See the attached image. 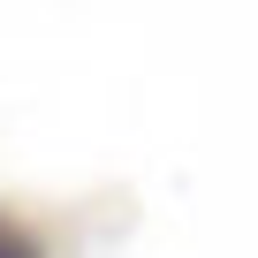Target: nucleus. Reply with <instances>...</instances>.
<instances>
[{"instance_id":"f257e3e1","label":"nucleus","mask_w":258,"mask_h":258,"mask_svg":"<svg viewBox=\"0 0 258 258\" xmlns=\"http://www.w3.org/2000/svg\"><path fill=\"white\" fill-rule=\"evenodd\" d=\"M0 258H46V250H38V235H31V228H16L8 213H0Z\"/></svg>"}]
</instances>
